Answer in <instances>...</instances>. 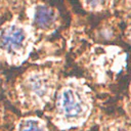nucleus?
Wrapping results in <instances>:
<instances>
[{
  "label": "nucleus",
  "mask_w": 131,
  "mask_h": 131,
  "mask_svg": "<svg viewBox=\"0 0 131 131\" xmlns=\"http://www.w3.org/2000/svg\"><path fill=\"white\" fill-rule=\"evenodd\" d=\"M59 106L64 115L69 118H75L79 116L83 110L81 95L71 88L63 90L59 98Z\"/></svg>",
  "instance_id": "1"
},
{
  "label": "nucleus",
  "mask_w": 131,
  "mask_h": 131,
  "mask_svg": "<svg viewBox=\"0 0 131 131\" xmlns=\"http://www.w3.org/2000/svg\"><path fill=\"white\" fill-rule=\"evenodd\" d=\"M24 32L16 27H10L6 29L0 37L1 46L8 51H14L16 49H19L24 44Z\"/></svg>",
  "instance_id": "2"
},
{
  "label": "nucleus",
  "mask_w": 131,
  "mask_h": 131,
  "mask_svg": "<svg viewBox=\"0 0 131 131\" xmlns=\"http://www.w3.org/2000/svg\"><path fill=\"white\" fill-rule=\"evenodd\" d=\"M54 12L51 8L46 6H40L35 12V24L40 28L49 27L54 20Z\"/></svg>",
  "instance_id": "3"
},
{
  "label": "nucleus",
  "mask_w": 131,
  "mask_h": 131,
  "mask_svg": "<svg viewBox=\"0 0 131 131\" xmlns=\"http://www.w3.org/2000/svg\"><path fill=\"white\" fill-rule=\"evenodd\" d=\"M30 89L33 91L34 94L39 97H42L47 92V84L43 80V78L35 77L30 84Z\"/></svg>",
  "instance_id": "4"
},
{
  "label": "nucleus",
  "mask_w": 131,
  "mask_h": 131,
  "mask_svg": "<svg viewBox=\"0 0 131 131\" xmlns=\"http://www.w3.org/2000/svg\"><path fill=\"white\" fill-rule=\"evenodd\" d=\"M20 131H42V130L40 126L38 125V123L33 122V121H28L21 125Z\"/></svg>",
  "instance_id": "5"
},
{
  "label": "nucleus",
  "mask_w": 131,
  "mask_h": 131,
  "mask_svg": "<svg viewBox=\"0 0 131 131\" xmlns=\"http://www.w3.org/2000/svg\"><path fill=\"white\" fill-rule=\"evenodd\" d=\"M87 1L91 7H99L104 3L105 0H87Z\"/></svg>",
  "instance_id": "6"
}]
</instances>
